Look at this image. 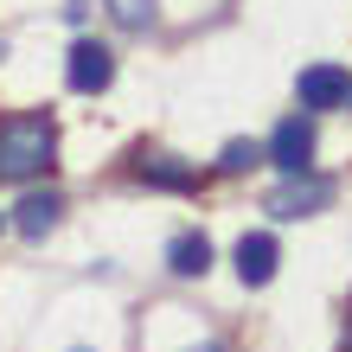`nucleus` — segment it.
Segmentation results:
<instances>
[{
  "label": "nucleus",
  "instance_id": "10",
  "mask_svg": "<svg viewBox=\"0 0 352 352\" xmlns=\"http://www.w3.org/2000/svg\"><path fill=\"white\" fill-rule=\"evenodd\" d=\"M102 7H109V19H116V26H129V32H141L154 19V0H102Z\"/></svg>",
  "mask_w": 352,
  "mask_h": 352
},
{
  "label": "nucleus",
  "instance_id": "2",
  "mask_svg": "<svg viewBox=\"0 0 352 352\" xmlns=\"http://www.w3.org/2000/svg\"><path fill=\"white\" fill-rule=\"evenodd\" d=\"M327 199H333V179H320V173H282V186L269 192V212H276V218H314Z\"/></svg>",
  "mask_w": 352,
  "mask_h": 352
},
{
  "label": "nucleus",
  "instance_id": "13",
  "mask_svg": "<svg viewBox=\"0 0 352 352\" xmlns=\"http://www.w3.org/2000/svg\"><path fill=\"white\" fill-rule=\"evenodd\" d=\"M192 352H231V346H192Z\"/></svg>",
  "mask_w": 352,
  "mask_h": 352
},
{
  "label": "nucleus",
  "instance_id": "12",
  "mask_svg": "<svg viewBox=\"0 0 352 352\" xmlns=\"http://www.w3.org/2000/svg\"><path fill=\"white\" fill-rule=\"evenodd\" d=\"M340 352H352V320H346V340H340Z\"/></svg>",
  "mask_w": 352,
  "mask_h": 352
},
{
  "label": "nucleus",
  "instance_id": "1",
  "mask_svg": "<svg viewBox=\"0 0 352 352\" xmlns=\"http://www.w3.org/2000/svg\"><path fill=\"white\" fill-rule=\"evenodd\" d=\"M58 167V122L52 116H7L0 122V179H38Z\"/></svg>",
  "mask_w": 352,
  "mask_h": 352
},
{
  "label": "nucleus",
  "instance_id": "9",
  "mask_svg": "<svg viewBox=\"0 0 352 352\" xmlns=\"http://www.w3.org/2000/svg\"><path fill=\"white\" fill-rule=\"evenodd\" d=\"M167 269L179 282H192V276H205V269H212V243H205L199 231H186V237H173L167 243Z\"/></svg>",
  "mask_w": 352,
  "mask_h": 352
},
{
  "label": "nucleus",
  "instance_id": "3",
  "mask_svg": "<svg viewBox=\"0 0 352 352\" xmlns=\"http://www.w3.org/2000/svg\"><path fill=\"white\" fill-rule=\"evenodd\" d=\"M65 84H71L77 96L109 90V84H116V52L96 45V38H77V45H71V65H65Z\"/></svg>",
  "mask_w": 352,
  "mask_h": 352
},
{
  "label": "nucleus",
  "instance_id": "5",
  "mask_svg": "<svg viewBox=\"0 0 352 352\" xmlns=\"http://www.w3.org/2000/svg\"><path fill=\"white\" fill-rule=\"evenodd\" d=\"M295 96H301L307 116H314V109H340V102H352V71H340V65H307L295 77Z\"/></svg>",
  "mask_w": 352,
  "mask_h": 352
},
{
  "label": "nucleus",
  "instance_id": "8",
  "mask_svg": "<svg viewBox=\"0 0 352 352\" xmlns=\"http://www.w3.org/2000/svg\"><path fill=\"white\" fill-rule=\"evenodd\" d=\"M58 212H65L58 192H26V199L13 205V224H19V237H45L52 224H58Z\"/></svg>",
  "mask_w": 352,
  "mask_h": 352
},
{
  "label": "nucleus",
  "instance_id": "6",
  "mask_svg": "<svg viewBox=\"0 0 352 352\" xmlns=\"http://www.w3.org/2000/svg\"><path fill=\"white\" fill-rule=\"evenodd\" d=\"M135 179H141V186H154V192H199V186H205V173H199V167H186V160H173V154H141Z\"/></svg>",
  "mask_w": 352,
  "mask_h": 352
},
{
  "label": "nucleus",
  "instance_id": "11",
  "mask_svg": "<svg viewBox=\"0 0 352 352\" xmlns=\"http://www.w3.org/2000/svg\"><path fill=\"white\" fill-rule=\"evenodd\" d=\"M263 160V148L256 141H224V154H218V173H250Z\"/></svg>",
  "mask_w": 352,
  "mask_h": 352
},
{
  "label": "nucleus",
  "instance_id": "4",
  "mask_svg": "<svg viewBox=\"0 0 352 352\" xmlns=\"http://www.w3.org/2000/svg\"><path fill=\"white\" fill-rule=\"evenodd\" d=\"M269 160L276 173H314V116H288L269 135Z\"/></svg>",
  "mask_w": 352,
  "mask_h": 352
},
{
  "label": "nucleus",
  "instance_id": "7",
  "mask_svg": "<svg viewBox=\"0 0 352 352\" xmlns=\"http://www.w3.org/2000/svg\"><path fill=\"white\" fill-rule=\"evenodd\" d=\"M276 263H282V250H276V237L269 231H250L237 243V276H243V288H263L269 276H276Z\"/></svg>",
  "mask_w": 352,
  "mask_h": 352
}]
</instances>
